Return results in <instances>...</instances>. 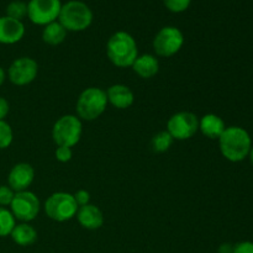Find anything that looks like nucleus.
Segmentation results:
<instances>
[{"mask_svg": "<svg viewBox=\"0 0 253 253\" xmlns=\"http://www.w3.org/2000/svg\"><path fill=\"white\" fill-rule=\"evenodd\" d=\"M6 16L22 21L27 16V2L22 0H14L6 6Z\"/></svg>", "mask_w": 253, "mask_h": 253, "instance_id": "22", "label": "nucleus"}, {"mask_svg": "<svg viewBox=\"0 0 253 253\" xmlns=\"http://www.w3.org/2000/svg\"><path fill=\"white\" fill-rule=\"evenodd\" d=\"M5 79H6V73H5V71L2 69V67H0V86L4 84Z\"/></svg>", "mask_w": 253, "mask_h": 253, "instance_id": "31", "label": "nucleus"}, {"mask_svg": "<svg viewBox=\"0 0 253 253\" xmlns=\"http://www.w3.org/2000/svg\"><path fill=\"white\" fill-rule=\"evenodd\" d=\"M10 110V104L9 101L6 100L5 98L0 96V120H4L5 118L7 116Z\"/></svg>", "mask_w": 253, "mask_h": 253, "instance_id": "29", "label": "nucleus"}, {"mask_svg": "<svg viewBox=\"0 0 253 253\" xmlns=\"http://www.w3.org/2000/svg\"><path fill=\"white\" fill-rule=\"evenodd\" d=\"M232 253H253V242L244 241L235 245Z\"/></svg>", "mask_w": 253, "mask_h": 253, "instance_id": "28", "label": "nucleus"}, {"mask_svg": "<svg viewBox=\"0 0 253 253\" xmlns=\"http://www.w3.org/2000/svg\"><path fill=\"white\" fill-rule=\"evenodd\" d=\"M14 197L15 192L9 185H0V207H10Z\"/></svg>", "mask_w": 253, "mask_h": 253, "instance_id": "25", "label": "nucleus"}, {"mask_svg": "<svg viewBox=\"0 0 253 253\" xmlns=\"http://www.w3.org/2000/svg\"><path fill=\"white\" fill-rule=\"evenodd\" d=\"M58 21L67 31L81 32L88 29L93 22V11L79 0H69L62 4Z\"/></svg>", "mask_w": 253, "mask_h": 253, "instance_id": "3", "label": "nucleus"}, {"mask_svg": "<svg viewBox=\"0 0 253 253\" xmlns=\"http://www.w3.org/2000/svg\"><path fill=\"white\" fill-rule=\"evenodd\" d=\"M83 133L82 120L77 115H63L52 127V140L57 146L73 147L81 141Z\"/></svg>", "mask_w": 253, "mask_h": 253, "instance_id": "6", "label": "nucleus"}, {"mask_svg": "<svg viewBox=\"0 0 253 253\" xmlns=\"http://www.w3.org/2000/svg\"><path fill=\"white\" fill-rule=\"evenodd\" d=\"M76 216L83 229L91 230L93 231V230L100 229L104 225L103 211L94 204L79 207Z\"/></svg>", "mask_w": 253, "mask_h": 253, "instance_id": "14", "label": "nucleus"}, {"mask_svg": "<svg viewBox=\"0 0 253 253\" xmlns=\"http://www.w3.org/2000/svg\"><path fill=\"white\" fill-rule=\"evenodd\" d=\"M54 156L56 160L61 163H67L72 160L73 157V151L71 147H64V146H57L56 151H54Z\"/></svg>", "mask_w": 253, "mask_h": 253, "instance_id": "26", "label": "nucleus"}, {"mask_svg": "<svg viewBox=\"0 0 253 253\" xmlns=\"http://www.w3.org/2000/svg\"><path fill=\"white\" fill-rule=\"evenodd\" d=\"M221 155L230 162H241L252 148L251 137L245 128L239 126H230L225 128L219 137Z\"/></svg>", "mask_w": 253, "mask_h": 253, "instance_id": "2", "label": "nucleus"}, {"mask_svg": "<svg viewBox=\"0 0 253 253\" xmlns=\"http://www.w3.org/2000/svg\"><path fill=\"white\" fill-rule=\"evenodd\" d=\"M234 252V246L230 244H224L219 247L217 253H232Z\"/></svg>", "mask_w": 253, "mask_h": 253, "instance_id": "30", "label": "nucleus"}, {"mask_svg": "<svg viewBox=\"0 0 253 253\" xmlns=\"http://www.w3.org/2000/svg\"><path fill=\"white\" fill-rule=\"evenodd\" d=\"M14 140V132L9 124L5 120H0V150L10 147Z\"/></svg>", "mask_w": 253, "mask_h": 253, "instance_id": "23", "label": "nucleus"}, {"mask_svg": "<svg viewBox=\"0 0 253 253\" xmlns=\"http://www.w3.org/2000/svg\"><path fill=\"white\" fill-rule=\"evenodd\" d=\"M16 225L14 215L6 208L0 207V237H6L11 234Z\"/></svg>", "mask_w": 253, "mask_h": 253, "instance_id": "21", "label": "nucleus"}, {"mask_svg": "<svg viewBox=\"0 0 253 253\" xmlns=\"http://www.w3.org/2000/svg\"><path fill=\"white\" fill-rule=\"evenodd\" d=\"M61 0H30L27 2V17L39 26H46L58 20Z\"/></svg>", "mask_w": 253, "mask_h": 253, "instance_id": "10", "label": "nucleus"}, {"mask_svg": "<svg viewBox=\"0 0 253 253\" xmlns=\"http://www.w3.org/2000/svg\"><path fill=\"white\" fill-rule=\"evenodd\" d=\"M250 158H251V162L253 165V147L251 148V151H250Z\"/></svg>", "mask_w": 253, "mask_h": 253, "instance_id": "32", "label": "nucleus"}, {"mask_svg": "<svg viewBox=\"0 0 253 253\" xmlns=\"http://www.w3.org/2000/svg\"><path fill=\"white\" fill-rule=\"evenodd\" d=\"M43 208L47 216L57 222L69 221L76 216L79 209L73 194L67 192H56L49 195Z\"/></svg>", "mask_w": 253, "mask_h": 253, "instance_id": "5", "label": "nucleus"}, {"mask_svg": "<svg viewBox=\"0 0 253 253\" xmlns=\"http://www.w3.org/2000/svg\"><path fill=\"white\" fill-rule=\"evenodd\" d=\"M78 207H84V205L90 204V193L85 189H79L73 194Z\"/></svg>", "mask_w": 253, "mask_h": 253, "instance_id": "27", "label": "nucleus"}, {"mask_svg": "<svg viewBox=\"0 0 253 253\" xmlns=\"http://www.w3.org/2000/svg\"><path fill=\"white\" fill-rule=\"evenodd\" d=\"M67 30L59 24V21L51 22V24L43 26L42 30V40L44 43L49 46H58L63 43L67 37Z\"/></svg>", "mask_w": 253, "mask_h": 253, "instance_id": "19", "label": "nucleus"}, {"mask_svg": "<svg viewBox=\"0 0 253 253\" xmlns=\"http://www.w3.org/2000/svg\"><path fill=\"white\" fill-rule=\"evenodd\" d=\"M167 131L173 140H189L199 131V119L190 111L175 113L167 121Z\"/></svg>", "mask_w": 253, "mask_h": 253, "instance_id": "9", "label": "nucleus"}, {"mask_svg": "<svg viewBox=\"0 0 253 253\" xmlns=\"http://www.w3.org/2000/svg\"><path fill=\"white\" fill-rule=\"evenodd\" d=\"M173 141L174 140L167 130L160 131L151 140V150L155 153H165L172 147Z\"/></svg>", "mask_w": 253, "mask_h": 253, "instance_id": "20", "label": "nucleus"}, {"mask_svg": "<svg viewBox=\"0 0 253 253\" xmlns=\"http://www.w3.org/2000/svg\"><path fill=\"white\" fill-rule=\"evenodd\" d=\"M41 209V203L37 195L30 190L15 193V197L10 204V211L15 220L21 222L34 221Z\"/></svg>", "mask_w": 253, "mask_h": 253, "instance_id": "8", "label": "nucleus"}, {"mask_svg": "<svg viewBox=\"0 0 253 253\" xmlns=\"http://www.w3.org/2000/svg\"><path fill=\"white\" fill-rule=\"evenodd\" d=\"M105 91L108 96V103L120 110L130 108L135 101L133 91L125 84H114L109 86L108 90Z\"/></svg>", "mask_w": 253, "mask_h": 253, "instance_id": "15", "label": "nucleus"}, {"mask_svg": "<svg viewBox=\"0 0 253 253\" xmlns=\"http://www.w3.org/2000/svg\"><path fill=\"white\" fill-rule=\"evenodd\" d=\"M39 74V64L31 57H20L10 64L7 78L14 85L24 86L32 83Z\"/></svg>", "mask_w": 253, "mask_h": 253, "instance_id": "11", "label": "nucleus"}, {"mask_svg": "<svg viewBox=\"0 0 253 253\" xmlns=\"http://www.w3.org/2000/svg\"><path fill=\"white\" fill-rule=\"evenodd\" d=\"M25 35V25L22 21L9 16L0 17V43L14 44L21 41Z\"/></svg>", "mask_w": 253, "mask_h": 253, "instance_id": "13", "label": "nucleus"}, {"mask_svg": "<svg viewBox=\"0 0 253 253\" xmlns=\"http://www.w3.org/2000/svg\"><path fill=\"white\" fill-rule=\"evenodd\" d=\"M35 179V169L30 163H17L10 169L7 175V185L15 193L29 189Z\"/></svg>", "mask_w": 253, "mask_h": 253, "instance_id": "12", "label": "nucleus"}, {"mask_svg": "<svg viewBox=\"0 0 253 253\" xmlns=\"http://www.w3.org/2000/svg\"><path fill=\"white\" fill-rule=\"evenodd\" d=\"M133 72L137 74L140 78L151 79L160 72V62L156 58V56L150 53L138 54L135 59L132 66Z\"/></svg>", "mask_w": 253, "mask_h": 253, "instance_id": "16", "label": "nucleus"}, {"mask_svg": "<svg viewBox=\"0 0 253 253\" xmlns=\"http://www.w3.org/2000/svg\"><path fill=\"white\" fill-rule=\"evenodd\" d=\"M152 44L157 56L168 58L182 49L184 44V35L178 27L165 26L156 34Z\"/></svg>", "mask_w": 253, "mask_h": 253, "instance_id": "7", "label": "nucleus"}, {"mask_svg": "<svg viewBox=\"0 0 253 253\" xmlns=\"http://www.w3.org/2000/svg\"><path fill=\"white\" fill-rule=\"evenodd\" d=\"M106 56L115 67H131L138 56L136 40L126 31L115 32L106 43Z\"/></svg>", "mask_w": 253, "mask_h": 253, "instance_id": "1", "label": "nucleus"}, {"mask_svg": "<svg viewBox=\"0 0 253 253\" xmlns=\"http://www.w3.org/2000/svg\"><path fill=\"white\" fill-rule=\"evenodd\" d=\"M190 2H192V0H163L165 6L174 14L184 12L190 6Z\"/></svg>", "mask_w": 253, "mask_h": 253, "instance_id": "24", "label": "nucleus"}, {"mask_svg": "<svg viewBox=\"0 0 253 253\" xmlns=\"http://www.w3.org/2000/svg\"><path fill=\"white\" fill-rule=\"evenodd\" d=\"M224 120L215 114H207L199 119V131L208 138L211 140H219L220 136L225 131Z\"/></svg>", "mask_w": 253, "mask_h": 253, "instance_id": "17", "label": "nucleus"}, {"mask_svg": "<svg viewBox=\"0 0 253 253\" xmlns=\"http://www.w3.org/2000/svg\"><path fill=\"white\" fill-rule=\"evenodd\" d=\"M12 241L21 247H27L34 245L37 241V231L29 222H20L15 225L11 234Z\"/></svg>", "mask_w": 253, "mask_h": 253, "instance_id": "18", "label": "nucleus"}, {"mask_svg": "<svg viewBox=\"0 0 253 253\" xmlns=\"http://www.w3.org/2000/svg\"><path fill=\"white\" fill-rule=\"evenodd\" d=\"M106 91L101 88L90 86L84 89L77 100V116L81 120L93 121L100 118L108 106Z\"/></svg>", "mask_w": 253, "mask_h": 253, "instance_id": "4", "label": "nucleus"}]
</instances>
